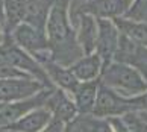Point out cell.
I'll return each mask as SVG.
<instances>
[{"label":"cell","mask_w":147,"mask_h":132,"mask_svg":"<svg viewBox=\"0 0 147 132\" xmlns=\"http://www.w3.org/2000/svg\"><path fill=\"white\" fill-rule=\"evenodd\" d=\"M70 3L71 0H55L46 26L52 59L64 67H71L76 61L85 56L78 43V32L68 17Z\"/></svg>","instance_id":"obj_1"},{"label":"cell","mask_w":147,"mask_h":132,"mask_svg":"<svg viewBox=\"0 0 147 132\" xmlns=\"http://www.w3.org/2000/svg\"><path fill=\"white\" fill-rule=\"evenodd\" d=\"M100 82L123 97H135L147 91V79L137 68L115 61L102 71Z\"/></svg>","instance_id":"obj_2"},{"label":"cell","mask_w":147,"mask_h":132,"mask_svg":"<svg viewBox=\"0 0 147 132\" xmlns=\"http://www.w3.org/2000/svg\"><path fill=\"white\" fill-rule=\"evenodd\" d=\"M0 56L6 62H9L12 67L24 71V73L30 74L34 79L42 82L47 88H55V85L52 84V81L49 79V74L46 73L44 67L30 53L23 50L9 35L6 37V41H5L3 47L0 49Z\"/></svg>","instance_id":"obj_3"},{"label":"cell","mask_w":147,"mask_h":132,"mask_svg":"<svg viewBox=\"0 0 147 132\" xmlns=\"http://www.w3.org/2000/svg\"><path fill=\"white\" fill-rule=\"evenodd\" d=\"M12 38L23 50L30 53L40 64L47 59H52L50 44H49L46 32L35 29L28 23H21L14 29Z\"/></svg>","instance_id":"obj_4"},{"label":"cell","mask_w":147,"mask_h":132,"mask_svg":"<svg viewBox=\"0 0 147 132\" xmlns=\"http://www.w3.org/2000/svg\"><path fill=\"white\" fill-rule=\"evenodd\" d=\"M135 99L134 97H123L112 91L111 88L100 84L97 102L94 106L92 115L96 118H111V117H123L124 114L135 112Z\"/></svg>","instance_id":"obj_5"},{"label":"cell","mask_w":147,"mask_h":132,"mask_svg":"<svg viewBox=\"0 0 147 132\" xmlns=\"http://www.w3.org/2000/svg\"><path fill=\"white\" fill-rule=\"evenodd\" d=\"M132 3V0H85L74 9L76 15L88 14L97 20H115L124 17Z\"/></svg>","instance_id":"obj_6"},{"label":"cell","mask_w":147,"mask_h":132,"mask_svg":"<svg viewBox=\"0 0 147 132\" xmlns=\"http://www.w3.org/2000/svg\"><path fill=\"white\" fill-rule=\"evenodd\" d=\"M55 88H44V90L40 91L38 94H35L34 97L3 105V108L0 109V129H5L11 125H14L15 122H18L21 117H24L26 114H29L30 111H34V109L44 106L46 100L49 99L50 93L55 90Z\"/></svg>","instance_id":"obj_7"},{"label":"cell","mask_w":147,"mask_h":132,"mask_svg":"<svg viewBox=\"0 0 147 132\" xmlns=\"http://www.w3.org/2000/svg\"><path fill=\"white\" fill-rule=\"evenodd\" d=\"M47 88L36 79H0V105L34 97Z\"/></svg>","instance_id":"obj_8"},{"label":"cell","mask_w":147,"mask_h":132,"mask_svg":"<svg viewBox=\"0 0 147 132\" xmlns=\"http://www.w3.org/2000/svg\"><path fill=\"white\" fill-rule=\"evenodd\" d=\"M97 26H99V35H97L96 53L100 56L103 62V70H105L114 62V56L118 49L121 34L112 20H97Z\"/></svg>","instance_id":"obj_9"},{"label":"cell","mask_w":147,"mask_h":132,"mask_svg":"<svg viewBox=\"0 0 147 132\" xmlns=\"http://www.w3.org/2000/svg\"><path fill=\"white\" fill-rule=\"evenodd\" d=\"M114 61L137 68L147 79V47L140 46L123 34L120 35V43Z\"/></svg>","instance_id":"obj_10"},{"label":"cell","mask_w":147,"mask_h":132,"mask_svg":"<svg viewBox=\"0 0 147 132\" xmlns=\"http://www.w3.org/2000/svg\"><path fill=\"white\" fill-rule=\"evenodd\" d=\"M44 106L52 112L53 118L58 120V122H62L64 125L73 122L79 115L73 97L64 90H61V88H55L50 93Z\"/></svg>","instance_id":"obj_11"},{"label":"cell","mask_w":147,"mask_h":132,"mask_svg":"<svg viewBox=\"0 0 147 132\" xmlns=\"http://www.w3.org/2000/svg\"><path fill=\"white\" fill-rule=\"evenodd\" d=\"M44 67L46 73L49 74V79L52 81V84L56 88H61L65 93H68L70 96L74 94V91L78 90V87L80 82L76 79V76L73 74V71L70 70V67H64L55 62L53 59H47L41 64Z\"/></svg>","instance_id":"obj_12"},{"label":"cell","mask_w":147,"mask_h":132,"mask_svg":"<svg viewBox=\"0 0 147 132\" xmlns=\"http://www.w3.org/2000/svg\"><path fill=\"white\" fill-rule=\"evenodd\" d=\"M52 120H53L52 112L46 106H41L30 111L24 117H21L18 122H15L14 125H11L5 129L11 132H41L52 123Z\"/></svg>","instance_id":"obj_13"},{"label":"cell","mask_w":147,"mask_h":132,"mask_svg":"<svg viewBox=\"0 0 147 132\" xmlns=\"http://www.w3.org/2000/svg\"><path fill=\"white\" fill-rule=\"evenodd\" d=\"M79 20L78 27V43L85 56L96 53L97 46V35H99V26H97V18L88 14H78Z\"/></svg>","instance_id":"obj_14"},{"label":"cell","mask_w":147,"mask_h":132,"mask_svg":"<svg viewBox=\"0 0 147 132\" xmlns=\"http://www.w3.org/2000/svg\"><path fill=\"white\" fill-rule=\"evenodd\" d=\"M100 79L90 81V82H80L78 90L71 96L76 103L79 115H92L96 102H97V94H99L100 88Z\"/></svg>","instance_id":"obj_15"},{"label":"cell","mask_w":147,"mask_h":132,"mask_svg":"<svg viewBox=\"0 0 147 132\" xmlns=\"http://www.w3.org/2000/svg\"><path fill=\"white\" fill-rule=\"evenodd\" d=\"M53 5H55V0H28L23 23H28L35 29L46 32L47 20Z\"/></svg>","instance_id":"obj_16"},{"label":"cell","mask_w":147,"mask_h":132,"mask_svg":"<svg viewBox=\"0 0 147 132\" xmlns=\"http://www.w3.org/2000/svg\"><path fill=\"white\" fill-rule=\"evenodd\" d=\"M70 70L73 71L76 79L79 82H90L100 79L102 70H103V62L97 53L88 55V56H82L79 61H76Z\"/></svg>","instance_id":"obj_17"},{"label":"cell","mask_w":147,"mask_h":132,"mask_svg":"<svg viewBox=\"0 0 147 132\" xmlns=\"http://www.w3.org/2000/svg\"><path fill=\"white\" fill-rule=\"evenodd\" d=\"M114 24L118 27L120 34L126 35L132 41H135L140 46L147 47V23L143 21H132L124 17H120L112 20Z\"/></svg>","instance_id":"obj_18"},{"label":"cell","mask_w":147,"mask_h":132,"mask_svg":"<svg viewBox=\"0 0 147 132\" xmlns=\"http://www.w3.org/2000/svg\"><path fill=\"white\" fill-rule=\"evenodd\" d=\"M28 0H5V20L6 29L14 30L24 21Z\"/></svg>","instance_id":"obj_19"},{"label":"cell","mask_w":147,"mask_h":132,"mask_svg":"<svg viewBox=\"0 0 147 132\" xmlns=\"http://www.w3.org/2000/svg\"><path fill=\"white\" fill-rule=\"evenodd\" d=\"M124 18L147 23V0H134L132 6L129 8Z\"/></svg>","instance_id":"obj_20"},{"label":"cell","mask_w":147,"mask_h":132,"mask_svg":"<svg viewBox=\"0 0 147 132\" xmlns=\"http://www.w3.org/2000/svg\"><path fill=\"white\" fill-rule=\"evenodd\" d=\"M90 118L91 115H78L73 122L64 126L62 132H90Z\"/></svg>","instance_id":"obj_21"},{"label":"cell","mask_w":147,"mask_h":132,"mask_svg":"<svg viewBox=\"0 0 147 132\" xmlns=\"http://www.w3.org/2000/svg\"><path fill=\"white\" fill-rule=\"evenodd\" d=\"M90 132H115L112 129L106 118H96L94 115H91L90 118Z\"/></svg>","instance_id":"obj_22"},{"label":"cell","mask_w":147,"mask_h":132,"mask_svg":"<svg viewBox=\"0 0 147 132\" xmlns=\"http://www.w3.org/2000/svg\"><path fill=\"white\" fill-rule=\"evenodd\" d=\"M64 126H65V125H64L62 122H58V120L53 118L52 123L49 125L44 131H41V132H62V131H64Z\"/></svg>","instance_id":"obj_23"},{"label":"cell","mask_w":147,"mask_h":132,"mask_svg":"<svg viewBox=\"0 0 147 132\" xmlns=\"http://www.w3.org/2000/svg\"><path fill=\"white\" fill-rule=\"evenodd\" d=\"M0 24H6V20H5V0H0Z\"/></svg>","instance_id":"obj_24"},{"label":"cell","mask_w":147,"mask_h":132,"mask_svg":"<svg viewBox=\"0 0 147 132\" xmlns=\"http://www.w3.org/2000/svg\"><path fill=\"white\" fill-rule=\"evenodd\" d=\"M0 132H11V131H6V129H0Z\"/></svg>","instance_id":"obj_25"},{"label":"cell","mask_w":147,"mask_h":132,"mask_svg":"<svg viewBox=\"0 0 147 132\" xmlns=\"http://www.w3.org/2000/svg\"><path fill=\"white\" fill-rule=\"evenodd\" d=\"M2 108H3V105H0V109H2Z\"/></svg>","instance_id":"obj_26"},{"label":"cell","mask_w":147,"mask_h":132,"mask_svg":"<svg viewBox=\"0 0 147 132\" xmlns=\"http://www.w3.org/2000/svg\"><path fill=\"white\" fill-rule=\"evenodd\" d=\"M132 2H134V0H132Z\"/></svg>","instance_id":"obj_27"}]
</instances>
